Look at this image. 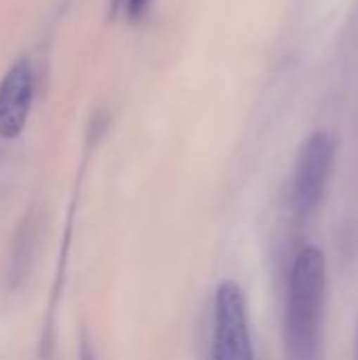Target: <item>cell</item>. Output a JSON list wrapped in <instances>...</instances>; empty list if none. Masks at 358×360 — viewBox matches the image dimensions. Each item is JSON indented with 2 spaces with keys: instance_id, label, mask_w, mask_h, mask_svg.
I'll return each mask as SVG.
<instances>
[{
  "instance_id": "6",
  "label": "cell",
  "mask_w": 358,
  "mask_h": 360,
  "mask_svg": "<svg viewBox=\"0 0 358 360\" xmlns=\"http://www.w3.org/2000/svg\"><path fill=\"white\" fill-rule=\"evenodd\" d=\"M80 360H97L95 352L91 350V346L87 342H82V346H80Z\"/></svg>"
},
{
  "instance_id": "2",
  "label": "cell",
  "mask_w": 358,
  "mask_h": 360,
  "mask_svg": "<svg viewBox=\"0 0 358 360\" xmlns=\"http://www.w3.org/2000/svg\"><path fill=\"white\" fill-rule=\"evenodd\" d=\"M335 160V139L327 131L312 133L295 160L291 177V209L298 219H308L319 209Z\"/></svg>"
},
{
  "instance_id": "1",
  "label": "cell",
  "mask_w": 358,
  "mask_h": 360,
  "mask_svg": "<svg viewBox=\"0 0 358 360\" xmlns=\"http://www.w3.org/2000/svg\"><path fill=\"white\" fill-rule=\"evenodd\" d=\"M325 291V255L319 247H304L295 255L289 274L285 310L287 360H321Z\"/></svg>"
},
{
  "instance_id": "8",
  "label": "cell",
  "mask_w": 358,
  "mask_h": 360,
  "mask_svg": "<svg viewBox=\"0 0 358 360\" xmlns=\"http://www.w3.org/2000/svg\"><path fill=\"white\" fill-rule=\"evenodd\" d=\"M357 360H358V348H357Z\"/></svg>"
},
{
  "instance_id": "5",
  "label": "cell",
  "mask_w": 358,
  "mask_h": 360,
  "mask_svg": "<svg viewBox=\"0 0 358 360\" xmlns=\"http://www.w3.org/2000/svg\"><path fill=\"white\" fill-rule=\"evenodd\" d=\"M150 2L152 0H127V15H129V19L131 21H139L146 15Z\"/></svg>"
},
{
  "instance_id": "7",
  "label": "cell",
  "mask_w": 358,
  "mask_h": 360,
  "mask_svg": "<svg viewBox=\"0 0 358 360\" xmlns=\"http://www.w3.org/2000/svg\"><path fill=\"white\" fill-rule=\"evenodd\" d=\"M122 0H112V11H116L118 8V4H120Z\"/></svg>"
},
{
  "instance_id": "3",
  "label": "cell",
  "mask_w": 358,
  "mask_h": 360,
  "mask_svg": "<svg viewBox=\"0 0 358 360\" xmlns=\"http://www.w3.org/2000/svg\"><path fill=\"white\" fill-rule=\"evenodd\" d=\"M213 360H255L245 293L234 281H224L215 291Z\"/></svg>"
},
{
  "instance_id": "4",
  "label": "cell",
  "mask_w": 358,
  "mask_h": 360,
  "mask_svg": "<svg viewBox=\"0 0 358 360\" xmlns=\"http://www.w3.org/2000/svg\"><path fill=\"white\" fill-rule=\"evenodd\" d=\"M36 89V74L27 59L15 61L0 80V137L15 139L23 133Z\"/></svg>"
}]
</instances>
